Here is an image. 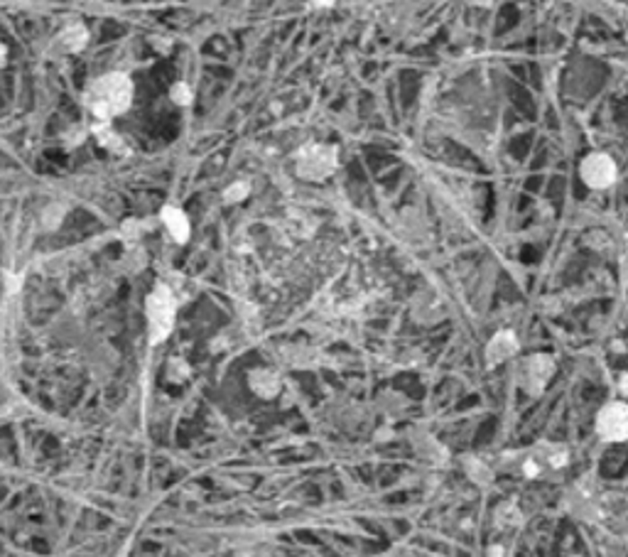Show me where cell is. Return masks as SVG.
<instances>
[{"mask_svg": "<svg viewBox=\"0 0 628 557\" xmlns=\"http://www.w3.org/2000/svg\"><path fill=\"white\" fill-rule=\"evenodd\" d=\"M597 433L606 442H623V439H628V405H623V403H609V405H604L597 417Z\"/></svg>", "mask_w": 628, "mask_h": 557, "instance_id": "cell-5", "label": "cell"}, {"mask_svg": "<svg viewBox=\"0 0 628 557\" xmlns=\"http://www.w3.org/2000/svg\"><path fill=\"white\" fill-rule=\"evenodd\" d=\"M518 351V339H515L513 332H499L496 337L488 341V351H486V364L488 366H499L504 364L506 359Z\"/></svg>", "mask_w": 628, "mask_h": 557, "instance_id": "cell-7", "label": "cell"}, {"mask_svg": "<svg viewBox=\"0 0 628 557\" xmlns=\"http://www.w3.org/2000/svg\"><path fill=\"white\" fill-rule=\"evenodd\" d=\"M162 221H165L167 231L175 236L177 243H184L189 239V219L184 216V211H179L177 207H165L162 209Z\"/></svg>", "mask_w": 628, "mask_h": 557, "instance_id": "cell-8", "label": "cell"}, {"mask_svg": "<svg viewBox=\"0 0 628 557\" xmlns=\"http://www.w3.org/2000/svg\"><path fill=\"white\" fill-rule=\"evenodd\" d=\"M621 391L628 393V376H623V378H621Z\"/></svg>", "mask_w": 628, "mask_h": 557, "instance_id": "cell-14", "label": "cell"}, {"mask_svg": "<svg viewBox=\"0 0 628 557\" xmlns=\"http://www.w3.org/2000/svg\"><path fill=\"white\" fill-rule=\"evenodd\" d=\"M555 373V361L550 356H533L525 359L520 366V385L533 396H540L542 388L547 385V380Z\"/></svg>", "mask_w": 628, "mask_h": 557, "instance_id": "cell-6", "label": "cell"}, {"mask_svg": "<svg viewBox=\"0 0 628 557\" xmlns=\"http://www.w3.org/2000/svg\"><path fill=\"white\" fill-rule=\"evenodd\" d=\"M245 194H248V184L239 182V184H231V187L226 189L223 199H226L229 204H234V202H241V199H245Z\"/></svg>", "mask_w": 628, "mask_h": 557, "instance_id": "cell-12", "label": "cell"}, {"mask_svg": "<svg viewBox=\"0 0 628 557\" xmlns=\"http://www.w3.org/2000/svg\"><path fill=\"white\" fill-rule=\"evenodd\" d=\"M147 324H150V344H160L162 339L170 337L172 327H175V297H172L170 287L157 285L145 300Z\"/></svg>", "mask_w": 628, "mask_h": 557, "instance_id": "cell-2", "label": "cell"}, {"mask_svg": "<svg viewBox=\"0 0 628 557\" xmlns=\"http://www.w3.org/2000/svg\"><path fill=\"white\" fill-rule=\"evenodd\" d=\"M133 101V81L125 74H106L96 79L86 91L88 111L101 120H108L128 111Z\"/></svg>", "mask_w": 628, "mask_h": 557, "instance_id": "cell-1", "label": "cell"}, {"mask_svg": "<svg viewBox=\"0 0 628 557\" xmlns=\"http://www.w3.org/2000/svg\"><path fill=\"white\" fill-rule=\"evenodd\" d=\"M170 96H172V101H175V104H179V106H189V104H192V89H189L187 83H182V81L172 86Z\"/></svg>", "mask_w": 628, "mask_h": 557, "instance_id": "cell-11", "label": "cell"}, {"mask_svg": "<svg viewBox=\"0 0 628 557\" xmlns=\"http://www.w3.org/2000/svg\"><path fill=\"white\" fill-rule=\"evenodd\" d=\"M96 138H99L101 145L111 147V150H125L123 143H120V138L115 136L111 128H106V125H99V128H96Z\"/></svg>", "mask_w": 628, "mask_h": 557, "instance_id": "cell-10", "label": "cell"}, {"mask_svg": "<svg viewBox=\"0 0 628 557\" xmlns=\"http://www.w3.org/2000/svg\"><path fill=\"white\" fill-rule=\"evenodd\" d=\"M62 40H64V45H67L69 52H79V49H83V45H86L88 32H86V27L83 25H72L62 35Z\"/></svg>", "mask_w": 628, "mask_h": 557, "instance_id": "cell-9", "label": "cell"}, {"mask_svg": "<svg viewBox=\"0 0 628 557\" xmlns=\"http://www.w3.org/2000/svg\"><path fill=\"white\" fill-rule=\"evenodd\" d=\"M334 170H337V150L332 145H309L297 155V172L312 182L327 179Z\"/></svg>", "mask_w": 628, "mask_h": 557, "instance_id": "cell-3", "label": "cell"}, {"mask_svg": "<svg viewBox=\"0 0 628 557\" xmlns=\"http://www.w3.org/2000/svg\"><path fill=\"white\" fill-rule=\"evenodd\" d=\"M3 62H6V47L0 45V67H3Z\"/></svg>", "mask_w": 628, "mask_h": 557, "instance_id": "cell-15", "label": "cell"}, {"mask_svg": "<svg viewBox=\"0 0 628 557\" xmlns=\"http://www.w3.org/2000/svg\"><path fill=\"white\" fill-rule=\"evenodd\" d=\"M579 175L584 184L592 189H606L616 182V162L604 152H592L581 160Z\"/></svg>", "mask_w": 628, "mask_h": 557, "instance_id": "cell-4", "label": "cell"}, {"mask_svg": "<svg viewBox=\"0 0 628 557\" xmlns=\"http://www.w3.org/2000/svg\"><path fill=\"white\" fill-rule=\"evenodd\" d=\"M312 6H317V8H329L334 6V0H309Z\"/></svg>", "mask_w": 628, "mask_h": 557, "instance_id": "cell-13", "label": "cell"}]
</instances>
